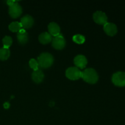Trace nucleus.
Returning <instances> with one entry per match:
<instances>
[{"label": "nucleus", "mask_w": 125, "mask_h": 125, "mask_svg": "<svg viewBox=\"0 0 125 125\" xmlns=\"http://www.w3.org/2000/svg\"><path fill=\"white\" fill-rule=\"evenodd\" d=\"M81 78L85 82L90 84H95L98 80V74L95 69L89 68L82 72Z\"/></svg>", "instance_id": "nucleus-1"}, {"label": "nucleus", "mask_w": 125, "mask_h": 125, "mask_svg": "<svg viewBox=\"0 0 125 125\" xmlns=\"http://www.w3.org/2000/svg\"><path fill=\"white\" fill-rule=\"evenodd\" d=\"M39 66L42 68H47L51 67L54 62V57L49 52H42L38 57Z\"/></svg>", "instance_id": "nucleus-2"}, {"label": "nucleus", "mask_w": 125, "mask_h": 125, "mask_svg": "<svg viewBox=\"0 0 125 125\" xmlns=\"http://www.w3.org/2000/svg\"><path fill=\"white\" fill-rule=\"evenodd\" d=\"M66 76L71 80H77L81 78L82 72L76 67H71L67 68L65 72Z\"/></svg>", "instance_id": "nucleus-3"}, {"label": "nucleus", "mask_w": 125, "mask_h": 125, "mask_svg": "<svg viewBox=\"0 0 125 125\" xmlns=\"http://www.w3.org/2000/svg\"><path fill=\"white\" fill-rule=\"evenodd\" d=\"M112 81L114 85L118 87L125 86V72H117L114 73L112 76Z\"/></svg>", "instance_id": "nucleus-4"}, {"label": "nucleus", "mask_w": 125, "mask_h": 125, "mask_svg": "<svg viewBox=\"0 0 125 125\" xmlns=\"http://www.w3.org/2000/svg\"><path fill=\"white\" fill-rule=\"evenodd\" d=\"M66 44L65 39L62 34L60 33L58 35L52 39V45L56 50H62L65 47Z\"/></svg>", "instance_id": "nucleus-5"}, {"label": "nucleus", "mask_w": 125, "mask_h": 125, "mask_svg": "<svg viewBox=\"0 0 125 125\" xmlns=\"http://www.w3.org/2000/svg\"><path fill=\"white\" fill-rule=\"evenodd\" d=\"M9 13L11 17L13 18H16L20 16L22 13V7L17 2H15L13 4L9 6Z\"/></svg>", "instance_id": "nucleus-6"}, {"label": "nucleus", "mask_w": 125, "mask_h": 125, "mask_svg": "<svg viewBox=\"0 0 125 125\" xmlns=\"http://www.w3.org/2000/svg\"><path fill=\"white\" fill-rule=\"evenodd\" d=\"M93 18L96 23L99 24H105L107 23V17L104 12L102 11H96L93 15Z\"/></svg>", "instance_id": "nucleus-7"}, {"label": "nucleus", "mask_w": 125, "mask_h": 125, "mask_svg": "<svg viewBox=\"0 0 125 125\" xmlns=\"http://www.w3.org/2000/svg\"><path fill=\"white\" fill-rule=\"evenodd\" d=\"M104 30L105 32L110 36H114L117 33V27L116 24L113 23L107 22L106 24H104Z\"/></svg>", "instance_id": "nucleus-8"}, {"label": "nucleus", "mask_w": 125, "mask_h": 125, "mask_svg": "<svg viewBox=\"0 0 125 125\" xmlns=\"http://www.w3.org/2000/svg\"><path fill=\"white\" fill-rule=\"evenodd\" d=\"M74 63L78 68H84L87 64V59L84 55H77L74 59Z\"/></svg>", "instance_id": "nucleus-9"}, {"label": "nucleus", "mask_w": 125, "mask_h": 125, "mask_svg": "<svg viewBox=\"0 0 125 125\" xmlns=\"http://www.w3.org/2000/svg\"><path fill=\"white\" fill-rule=\"evenodd\" d=\"M20 23L23 29H28L34 24V18L29 15H26L21 18Z\"/></svg>", "instance_id": "nucleus-10"}, {"label": "nucleus", "mask_w": 125, "mask_h": 125, "mask_svg": "<svg viewBox=\"0 0 125 125\" xmlns=\"http://www.w3.org/2000/svg\"><path fill=\"white\" fill-rule=\"evenodd\" d=\"M48 28L49 33L52 36H57L60 34V32H61L60 26L57 23L55 22H51L48 24Z\"/></svg>", "instance_id": "nucleus-11"}, {"label": "nucleus", "mask_w": 125, "mask_h": 125, "mask_svg": "<svg viewBox=\"0 0 125 125\" xmlns=\"http://www.w3.org/2000/svg\"><path fill=\"white\" fill-rule=\"evenodd\" d=\"M17 39L18 41L20 43L24 45L28 42V33L26 31V30L23 28H21L17 34Z\"/></svg>", "instance_id": "nucleus-12"}, {"label": "nucleus", "mask_w": 125, "mask_h": 125, "mask_svg": "<svg viewBox=\"0 0 125 125\" xmlns=\"http://www.w3.org/2000/svg\"><path fill=\"white\" fill-rule=\"evenodd\" d=\"M32 79L35 83H40L44 79V74L40 69L34 71L32 73Z\"/></svg>", "instance_id": "nucleus-13"}, {"label": "nucleus", "mask_w": 125, "mask_h": 125, "mask_svg": "<svg viewBox=\"0 0 125 125\" xmlns=\"http://www.w3.org/2000/svg\"><path fill=\"white\" fill-rule=\"evenodd\" d=\"M39 40L42 44H47L52 40V35L49 32H45L39 35Z\"/></svg>", "instance_id": "nucleus-14"}, {"label": "nucleus", "mask_w": 125, "mask_h": 125, "mask_svg": "<svg viewBox=\"0 0 125 125\" xmlns=\"http://www.w3.org/2000/svg\"><path fill=\"white\" fill-rule=\"evenodd\" d=\"M10 50L9 48H1L0 49V59L2 61L7 60L10 56Z\"/></svg>", "instance_id": "nucleus-15"}, {"label": "nucleus", "mask_w": 125, "mask_h": 125, "mask_svg": "<svg viewBox=\"0 0 125 125\" xmlns=\"http://www.w3.org/2000/svg\"><path fill=\"white\" fill-rule=\"evenodd\" d=\"M22 28L20 22L13 21L12 22L9 26V29L12 32H18Z\"/></svg>", "instance_id": "nucleus-16"}, {"label": "nucleus", "mask_w": 125, "mask_h": 125, "mask_svg": "<svg viewBox=\"0 0 125 125\" xmlns=\"http://www.w3.org/2000/svg\"><path fill=\"white\" fill-rule=\"evenodd\" d=\"M2 43H3L4 48H9L11 45L12 44V39L11 37L10 36H5L2 39Z\"/></svg>", "instance_id": "nucleus-17"}, {"label": "nucleus", "mask_w": 125, "mask_h": 125, "mask_svg": "<svg viewBox=\"0 0 125 125\" xmlns=\"http://www.w3.org/2000/svg\"><path fill=\"white\" fill-rule=\"evenodd\" d=\"M73 40L78 44H83L85 42V37L81 34H76L73 35Z\"/></svg>", "instance_id": "nucleus-18"}, {"label": "nucleus", "mask_w": 125, "mask_h": 125, "mask_svg": "<svg viewBox=\"0 0 125 125\" xmlns=\"http://www.w3.org/2000/svg\"><path fill=\"white\" fill-rule=\"evenodd\" d=\"M29 64L31 68H32L34 71L39 69V63H38L37 61H36L35 59H31L29 62Z\"/></svg>", "instance_id": "nucleus-19"}, {"label": "nucleus", "mask_w": 125, "mask_h": 125, "mask_svg": "<svg viewBox=\"0 0 125 125\" xmlns=\"http://www.w3.org/2000/svg\"><path fill=\"white\" fill-rule=\"evenodd\" d=\"M16 2H17V1H10V0H9V1H7V4L10 6H11V5L13 4Z\"/></svg>", "instance_id": "nucleus-20"}, {"label": "nucleus", "mask_w": 125, "mask_h": 125, "mask_svg": "<svg viewBox=\"0 0 125 125\" xmlns=\"http://www.w3.org/2000/svg\"><path fill=\"white\" fill-rule=\"evenodd\" d=\"M4 107L5 109H8L9 107H10V104L8 102H6L4 104Z\"/></svg>", "instance_id": "nucleus-21"}]
</instances>
